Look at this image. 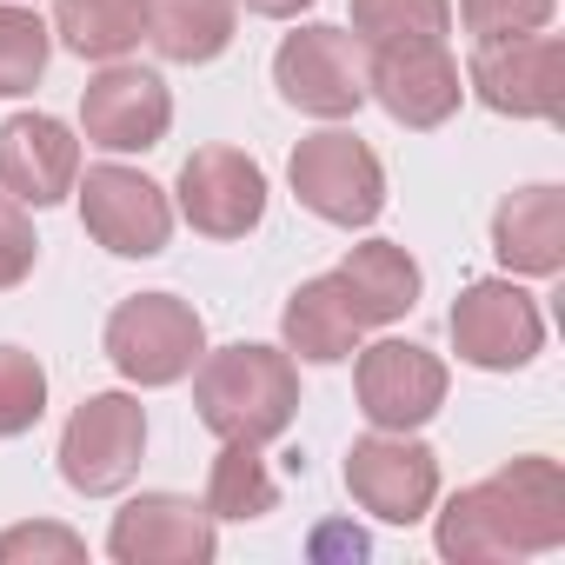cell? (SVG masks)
<instances>
[{"mask_svg": "<svg viewBox=\"0 0 565 565\" xmlns=\"http://www.w3.org/2000/svg\"><path fill=\"white\" fill-rule=\"evenodd\" d=\"M439 558L452 565H492V558H532L565 545V472L545 452H525L499 466L492 479L446 499L433 525Z\"/></svg>", "mask_w": 565, "mask_h": 565, "instance_id": "cell-1", "label": "cell"}, {"mask_svg": "<svg viewBox=\"0 0 565 565\" xmlns=\"http://www.w3.org/2000/svg\"><path fill=\"white\" fill-rule=\"evenodd\" d=\"M347 492H353V505H366L373 519L413 525V519H426L433 499H439V452L419 446V439H406V433H380V426H373V433L353 439V452H347Z\"/></svg>", "mask_w": 565, "mask_h": 565, "instance_id": "cell-9", "label": "cell"}, {"mask_svg": "<svg viewBox=\"0 0 565 565\" xmlns=\"http://www.w3.org/2000/svg\"><path fill=\"white\" fill-rule=\"evenodd\" d=\"M147 452V406L134 393H87L61 433V479L87 499L120 492Z\"/></svg>", "mask_w": 565, "mask_h": 565, "instance_id": "cell-6", "label": "cell"}, {"mask_svg": "<svg viewBox=\"0 0 565 565\" xmlns=\"http://www.w3.org/2000/svg\"><path fill=\"white\" fill-rule=\"evenodd\" d=\"M273 87L287 107L313 114V120H347L366 107V47L353 41V28H300L279 41L273 54Z\"/></svg>", "mask_w": 565, "mask_h": 565, "instance_id": "cell-5", "label": "cell"}, {"mask_svg": "<svg viewBox=\"0 0 565 565\" xmlns=\"http://www.w3.org/2000/svg\"><path fill=\"white\" fill-rule=\"evenodd\" d=\"M492 253L505 273L552 279L565 266V193L558 186H519L492 213Z\"/></svg>", "mask_w": 565, "mask_h": 565, "instance_id": "cell-17", "label": "cell"}, {"mask_svg": "<svg viewBox=\"0 0 565 565\" xmlns=\"http://www.w3.org/2000/svg\"><path fill=\"white\" fill-rule=\"evenodd\" d=\"M54 28L34 14V8H0V100H14V94H34L41 74H47V41Z\"/></svg>", "mask_w": 565, "mask_h": 565, "instance_id": "cell-24", "label": "cell"}, {"mask_svg": "<svg viewBox=\"0 0 565 565\" xmlns=\"http://www.w3.org/2000/svg\"><path fill=\"white\" fill-rule=\"evenodd\" d=\"M47 413V366L21 347H0V439L34 433Z\"/></svg>", "mask_w": 565, "mask_h": 565, "instance_id": "cell-25", "label": "cell"}, {"mask_svg": "<svg viewBox=\"0 0 565 565\" xmlns=\"http://www.w3.org/2000/svg\"><path fill=\"white\" fill-rule=\"evenodd\" d=\"M54 34L81 61H120L147 34V0H54Z\"/></svg>", "mask_w": 565, "mask_h": 565, "instance_id": "cell-21", "label": "cell"}, {"mask_svg": "<svg viewBox=\"0 0 565 565\" xmlns=\"http://www.w3.org/2000/svg\"><path fill=\"white\" fill-rule=\"evenodd\" d=\"M233 0H147V41L173 67H206L233 47Z\"/></svg>", "mask_w": 565, "mask_h": 565, "instance_id": "cell-20", "label": "cell"}, {"mask_svg": "<svg viewBox=\"0 0 565 565\" xmlns=\"http://www.w3.org/2000/svg\"><path fill=\"white\" fill-rule=\"evenodd\" d=\"M41 565V558H54V565H81L87 558V545H81V532H67V525H8L0 532V565Z\"/></svg>", "mask_w": 565, "mask_h": 565, "instance_id": "cell-28", "label": "cell"}, {"mask_svg": "<svg viewBox=\"0 0 565 565\" xmlns=\"http://www.w3.org/2000/svg\"><path fill=\"white\" fill-rule=\"evenodd\" d=\"M193 406H200V426L213 439H246V446H266L294 426L300 413V366L294 353L279 347H220V353H200V373H193Z\"/></svg>", "mask_w": 565, "mask_h": 565, "instance_id": "cell-2", "label": "cell"}, {"mask_svg": "<svg viewBox=\"0 0 565 565\" xmlns=\"http://www.w3.org/2000/svg\"><path fill=\"white\" fill-rule=\"evenodd\" d=\"M452 34V0H353V41L373 47H419Z\"/></svg>", "mask_w": 565, "mask_h": 565, "instance_id": "cell-23", "label": "cell"}, {"mask_svg": "<svg viewBox=\"0 0 565 565\" xmlns=\"http://www.w3.org/2000/svg\"><path fill=\"white\" fill-rule=\"evenodd\" d=\"M167 127H173V94L147 67L107 61L81 87V134L94 147H107V153H147V147L167 140Z\"/></svg>", "mask_w": 565, "mask_h": 565, "instance_id": "cell-13", "label": "cell"}, {"mask_svg": "<svg viewBox=\"0 0 565 565\" xmlns=\"http://www.w3.org/2000/svg\"><path fill=\"white\" fill-rule=\"evenodd\" d=\"M366 100H380L399 127L433 134L459 114L466 81L459 61L446 54V41H419V47H373L366 54Z\"/></svg>", "mask_w": 565, "mask_h": 565, "instance_id": "cell-10", "label": "cell"}, {"mask_svg": "<svg viewBox=\"0 0 565 565\" xmlns=\"http://www.w3.org/2000/svg\"><path fill=\"white\" fill-rule=\"evenodd\" d=\"M34 259H41V239H34V220H28V206L0 186V294H14L21 279L34 273Z\"/></svg>", "mask_w": 565, "mask_h": 565, "instance_id": "cell-27", "label": "cell"}, {"mask_svg": "<svg viewBox=\"0 0 565 565\" xmlns=\"http://www.w3.org/2000/svg\"><path fill=\"white\" fill-rule=\"evenodd\" d=\"M180 213L206 239H246L266 220V173L239 147H200L180 167Z\"/></svg>", "mask_w": 565, "mask_h": 565, "instance_id": "cell-14", "label": "cell"}, {"mask_svg": "<svg viewBox=\"0 0 565 565\" xmlns=\"http://www.w3.org/2000/svg\"><path fill=\"white\" fill-rule=\"evenodd\" d=\"M213 512L186 492H140L114 512L107 552L120 565H206L213 558Z\"/></svg>", "mask_w": 565, "mask_h": 565, "instance_id": "cell-15", "label": "cell"}, {"mask_svg": "<svg viewBox=\"0 0 565 565\" xmlns=\"http://www.w3.org/2000/svg\"><path fill=\"white\" fill-rule=\"evenodd\" d=\"M333 273H340L360 327H393V320H406L419 307V266H413V253L399 239H366Z\"/></svg>", "mask_w": 565, "mask_h": 565, "instance_id": "cell-19", "label": "cell"}, {"mask_svg": "<svg viewBox=\"0 0 565 565\" xmlns=\"http://www.w3.org/2000/svg\"><path fill=\"white\" fill-rule=\"evenodd\" d=\"M287 180L300 193V206L327 226H373L380 206H386V167L380 153L347 134V127H327V134H307L287 160Z\"/></svg>", "mask_w": 565, "mask_h": 565, "instance_id": "cell-3", "label": "cell"}, {"mask_svg": "<svg viewBox=\"0 0 565 565\" xmlns=\"http://www.w3.org/2000/svg\"><path fill=\"white\" fill-rule=\"evenodd\" d=\"M446 327H452V353L479 373H519L545 347V320H539L532 294L512 287V279H472L452 300Z\"/></svg>", "mask_w": 565, "mask_h": 565, "instance_id": "cell-8", "label": "cell"}, {"mask_svg": "<svg viewBox=\"0 0 565 565\" xmlns=\"http://www.w3.org/2000/svg\"><path fill=\"white\" fill-rule=\"evenodd\" d=\"M213 519H266L279 505V479L266 472L259 446L246 439H220V459L206 472V499H200Z\"/></svg>", "mask_w": 565, "mask_h": 565, "instance_id": "cell-22", "label": "cell"}, {"mask_svg": "<svg viewBox=\"0 0 565 565\" xmlns=\"http://www.w3.org/2000/svg\"><path fill=\"white\" fill-rule=\"evenodd\" d=\"M353 386H360V413L380 433H413L446 406V360L413 340H380V347H360Z\"/></svg>", "mask_w": 565, "mask_h": 565, "instance_id": "cell-12", "label": "cell"}, {"mask_svg": "<svg viewBox=\"0 0 565 565\" xmlns=\"http://www.w3.org/2000/svg\"><path fill=\"white\" fill-rule=\"evenodd\" d=\"M327 552H347V558H366L373 545H366V532H347V525H320V532H313V558H327Z\"/></svg>", "mask_w": 565, "mask_h": 565, "instance_id": "cell-29", "label": "cell"}, {"mask_svg": "<svg viewBox=\"0 0 565 565\" xmlns=\"http://www.w3.org/2000/svg\"><path fill=\"white\" fill-rule=\"evenodd\" d=\"M81 180V140L54 114H14L0 127V186L21 206H61Z\"/></svg>", "mask_w": 565, "mask_h": 565, "instance_id": "cell-16", "label": "cell"}, {"mask_svg": "<svg viewBox=\"0 0 565 565\" xmlns=\"http://www.w3.org/2000/svg\"><path fill=\"white\" fill-rule=\"evenodd\" d=\"M466 87L505 120H558L565 114V41L558 34L472 41Z\"/></svg>", "mask_w": 565, "mask_h": 565, "instance_id": "cell-7", "label": "cell"}, {"mask_svg": "<svg viewBox=\"0 0 565 565\" xmlns=\"http://www.w3.org/2000/svg\"><path fill=\"white\" fill-rule=\"evenodd\" d=\"M206 353V327L180 294H134L107 313V360L134 386H180Z\"/></svg>", "mask_w": 565, "mask_h": 565, "instance_id": "cell-4", "label": "cell"}, {"mask_svg": "<svg viewBox=\"0 0 565 565\" xmlns=\"http://www.w3.org/2000/svg\"><path fill=\"white\" fill-rule=\"evenodd\" d=\"M279 333H287V353H300L307 366H333V360H353L360 353V313L340 287V273H320L307 279V287L287 300V313H279Z\"/></svg>", "mask_w": 565, "mask_h": 565, "instance_id": "cell-18", "label": "cell"}, {"mask_svg": "<svg viewBox=\"0 0 565 565\" xmlns=\"http://www.w3.org/2000/svg\"><path fill=\"white\" fill-rule=\"evenodd\" d=\"M81 186V226L107 246V253H120V259H153L160 246H167V233H173V200L147 180V173H134V167H87V180H74Z\"/></svg>", "mask_w": 565, "mask_h": 565, "instance_id": "cell-11", "label": "cell"}, {"mask_svg": "<svg viewBox=\"0 0 565 565\" xmlns=\"http://www.w3.org/2000/svg\"><path fill=\"white\" fill-rule=\"evenodd\" d=\"M239 8H246V14H259V21H300L313 0H239Z\"/></svg>", "mask_w": 565, "mask_h": 565, "instance_id": "cell-30", "label": "cell"}, {"mask_svg": "<svg viewBox=\"0 0 565 565\" xmlns=\"http://www.w3.org/2000/svg\"><path fill=\"white\" fill-rule=\"evenodd\" d=\"M552 8L558 0H459V28L472 41H512V34H539Z\"/></svg>", "mask_w": 565, "mask_h": 565, "instance_id": "cell-26", "label": "cell"}]
</instances>
